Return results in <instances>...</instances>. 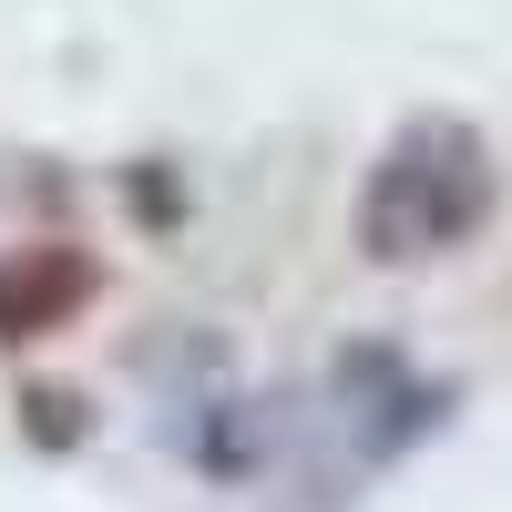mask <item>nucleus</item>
I'll use <instances>...</instances> for the list:
<instances>
[{
    "mask_svg": "<svg viewBox=\"0 0 512 512\" xmlns=\"http://www.w3.org/2000/svg\"><path fill=\"white\" fill-rule=\"evenodd\" d=\"M492 216V154L472 123L451 113H420L400 123V144L369 164V195H359V246L379 267H410V256H441Z\"/></svg>",
    "mask_w": 512,
    "mask_h": 512,
    "instance_id": "f257e3e1",
    "label": "nucleus"
},
{
    "mask_svg": "<svg viewBox=\"0 0 512 512\" xmlns=\"http://www.w3.org/2000/svg\"><path fill=\"white\" fill-rule=\"evenodd\" d=\"M93 256L82 246H11L0 256V349H31V338L72 328L82 308H93Z\"/></svg>",
    "mask_w": 512,
    "mask_h": 512,
    "instance_id": "f03ea898",
    "label": "nucleus"
}]
</instances>
